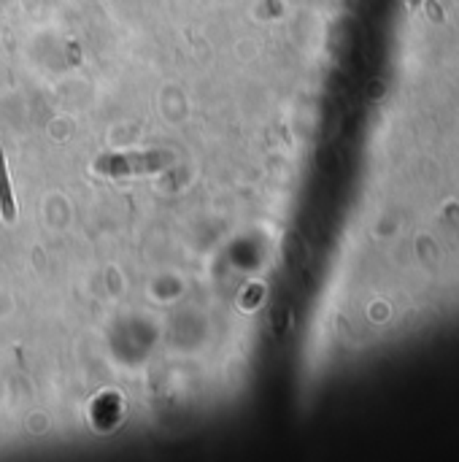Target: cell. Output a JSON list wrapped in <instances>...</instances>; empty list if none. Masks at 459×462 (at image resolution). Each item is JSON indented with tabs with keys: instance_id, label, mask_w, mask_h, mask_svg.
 <instances>
[{
	"instance_id": "cell-1",
	"label": "cell",
	"mask_w": 459,
	"mask_h": 462,
	"mask_svg": "<svg viewBox=\"0 0 459 462\" xmlns=\"http://www.w3.org/2000/svg\"><path fill=\"white\" fill-rule=\"evenodd\" d=\"M176 162L171 152H141V154H106L95 160V171L100 176H143L168 168Z\"/></svg>"
},
{
	"instance_id": "cell-2",
	"label": "cell",
	"mask_w": 459,
	"mask_h": 462,
	"mask_svg": "<svg viewBox=\"0 0 459 462\" xmlns=\"http://www.w3.org/2000/svg\"><path fill=\"white\" fill-rule=\"evenodd\" d=\"M0 217H3L6 222H14V217H17V206H14L11 184H8V171H6L3 146H0Z\"/></svg>"
},
{
	"instance_id": "cell-3",
	"label": "cell",
	"mask_w": 459,
	"mask_h": 462,
	"mask_svg": "<svg viewBox=\"0 0 459 462\" xmlns=\"http://www.w3.org/2000/svg\"><path fill=\"white\" fill-rule=\"evenodd\" d=\"M284 257L295 270H300V268L306 265L308 254H306V243L300 238V233H289L284 238Z\"/></svg>"
},
{
	"instance_id": "cell-4",
	"label": "cell",
	"mask_w": 459,
	"mask_h": 462,
	"mask_svg": "<svg viewBox=\"0 0 459 462\" xmlns=\"http://www.w3.org/2000/svg\"><path fill=\"white\" fill-rule=\"evenodd\" d=\"M270 322H273V332H276V335H284V330L289 328V306H286L284 298H281L279 303H273Z\"/></svg>"
},
{
	"instance_id": "cell-5",
	"label": "cell",
	"mask_w": 459,
	"mask_h": 462,
	"mask_svg": "<svg viewBox=\"0 0 459 462\" xmlns=\"http://www.w3.org/2000/svg\"><path fill=\"white\" fill-rule=\"evenodd\" d=\"M297 224H300V233L306 236L308 241L313 243H322V238H325V230H322V224L313 220L311 214H300V220H297Z\"/></svg>"
},
{
	"instance_id": "cell-6",
	"label": "cell",
	"mask_w": 459,
	"mask_h": 462,
	"mask_svg": "<svg viewBox=\"0 0 459 462\" xmlns=\"http://www.w3.org/2000/svg\"><path fill=\"white\" fill-rule=\"evenodd\" d=\"M316 165H319V171H325V174H335V171H338V165H341L338 152H335V149H329V146H322V149L316 152Z\"/></svg>"
}]
</instances>
